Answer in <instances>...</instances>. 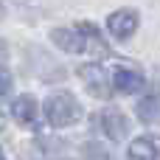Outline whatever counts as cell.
Listing matches in <instances>:
<instances>
[{
	"label": "cell",
	"instance_id": "obj_1",
	"mask_svg": "<svg viewBox=\"0 0 160 160\" xmlns=\"http://www.w3.org/2000/svg\"><path fill=\"white\" fill-rule=\"evenodd\" d=\"M53 37V42L62 48V51H68V53H87V51H93V53H107V45L101 42V37L96 34V28L93 25H82L79 31H65V28H59V31H53L51 34Z\"/></svg>",
	"mask_w": 160,
	"mask_h": 160
},
{
	"label": "cell",
	"instance_id": "obj_2",
	"mask_svg": "<svg viewBox=\"0 0 160 160\" xmlns=\"http://www.w3.org/2000/svg\"><path fill=\"white\" fill-rule=\"evenodd\" d=\"M45 115H48L51 127H70V124H76V121L82 118V107H79V101H76L70 93L59 90V93H51V96H48V101H45Z\"/></svg>",
	"mask_w": 160,
	"mask_h": 160
},
{
	"label": "cell",
	"instance_id": "obj_3",
	"mask_svg": "<svg viewBox=\"0 0 160 160\" xmlns=\"http://www.w3.org/2000/svg\"><path fill=\"white\" fill-rule=\"evenodd\" d=\"M79 76H82V82L87 84V90H90L93 96H98V98H107V96H110L107 73H104L101 65H84V68H79Z\"/></svg>",
	"mask_w": 160,
	"mask_h": 160
},
{
	"label": "cell",
	"instance_id": "obj_4",
	"mask_svg": "<svg viewBox=\"0 0 160 160\" xmlns=\"http://www.w3.org/2000/svg\"><path fill=\"white\" fill-rule=\"evenodd\" d=\"M129 160H160V135H143L129 143Z\"/></svg>",
	"mask_w": 160,
	"mask_h": 160
},
{
	"label": "cell",
	"instance_id": "obj_5",
	"mask_svg": "<svg viewBox=\"0 0 160 160\" xmlns=\"http://www.w3.org/2000/svg\"><path fill=\"white\" fill-rule=\"evenodd\" d=\"M115 87H118V93H124V96H129V93H135V90H141L143 87V73L135 68V65H121L118 70H115Z\"/></svg>",
	"mask_w": 160,
	"mask_h": 160
},
{
	"label": "cell",
	"instance_id": "obj_6",
	"mask_svg": "<svg viewBox=\"0 0 160 160\" xmlns=\"http://www.w3.org/2000/svg\"><path fill=\"white\" fill-rule=\"evenodd\" d=\"M107 28H110L112 37L127 39V37H132L135 28H138V14H135V11H115V14L107 20Z\"/></svg>",
	"mask_w": 160,
	"mask_h": 160
},
{
	"label": "cell",
	"instance_id": "obj_7",
	"mask_svg": "<svg viewBox=\"0 0 160 160\" xmlns=\"http://www.w3.org/2000/svg\"><path fill=\"white\" fill-rule=\"evenodd\" d=\"M98 124L104 127V132H107L110 141H124L127 132H129V121H127L118 110H107V112L98 118Z\"/></svg>",
	"mask_w": 160,
	"mask_h": 160
},
{
	"label": "cell",
	"instance_id": "obj_8",
	"mask_svg": "<svg viewBox=\"0 0 160 160\" xmlns=\"http://www.w3.org/2000/svg\"><path fill=\"white\" fill-rule=\"evenodd\" d=\"M11 115H14L20 124L34 127L37 118H39V107H37L34 96H20V98H14V104H11Z\"/></svg>",
	"mask_w": 160,
	"mask_h": 160
},
{
	"label": "cell",
	"instance_id": "obj_9",
	"mask_svg": "<svg viewBox=\"0 0 160 160\" xmlns=\"http://www.w3.org/2000/svg\"><path fill=\"white\" fill-rule=\"evenodd\" d=\"M138 118L143 124H160V93H149L138 104Z\"/></svg>",
	"mask_w": 160,
	"mask_h": 160
},
{
	"label": "cell",
	"instance_id": "obj_10",
	"mask_svg": "<svg viewBox=\"0 0 160 160\" xmlns=\"http://www.w3.org/2000/svg\"><path fill=\"white\" fill-rule=\"evenodd\" d=\"M8 87H11V73H8L6 68H0V96H6Z\"/></svg>",
	"mask_w": 160,
	"mask_h": 160
},
{
	"label": "cell",
	"instance_id": "obj_11",
	"mask_svg": "<svg viewBox=\"0 0 160 160\" xmlns=\"http://www.w3.org/2000/svg\"><path fill=\"white\" fill-rule=\"evenodd\" d=\"M3 11H6V8H3V6H0V17H3Z\"/></svg>",
	"mask_w": 160,
	"mask_h": 160
},
{
	"label": "cell",
	"instance_id": "obj_12",
	"mask_svg": "<svg viewBox=\"0 0 160 160\" xmlns=\"http://www.w3.org/2000/svg\"><path fill=\"white\" fill-rule=\"evenodd\" d=\"M0 129H3V115H0Z\"/></svg>",
	"mask_w": 160,
	"mask_h": 160
},
{
	"label": "cell",
	"instance_id": "obj_13",
	"mask_svg": "<svg viewBox=\"0 0 160 160\" xmlns=\"http://www.w3.org/2000/svg\"><path fill=\"white\" fill-rule=\"evenodd\" d=\"M0 160H3V155H0Z\"/></svg>",
	"mask_w": 160,
	"mask_h": 160
}]
</instances>
